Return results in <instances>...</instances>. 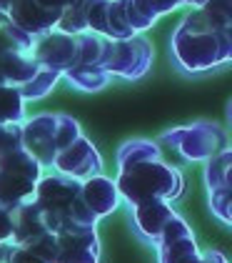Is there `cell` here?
I'll return each instance as SVG.
<instances>
[{
  "label": "cell",
  "mask_w": 232,
  "mask_h": 263,
  "mask_svg": "<svg viewBox=\"0 0 232 263\" xmlns=\"http://www.w3.org/2000/svg\"><path fill=\"white\" fill-rule=\"evenodd\" d=\"M33 201L45 211V221L53 233H60L68 226H97L100 221L82 198V181L58 171L40 178Z\"/></svg>",
  "instance_id": "3957f363"
},
{
  "label": "cell",
  "mask_w": 232,
  "mask_h": 263,
  "mask_svg": "<svg viewBox=\"0 0 232 263\" xmlns=\"http://www.w3.org/2000/svg\"><path fill=\"white\" fill-rule=\"evenodd\" d=\"M108 43H110V38L93 33V30L80 33L77 35V63L80 65H102L105 53H108Z\"/></svg>",
  "instance_id": "ffe728a7"
},
{
  "label": "cell",
  "mask_w": 232,
  "mask_h": 263,
  "mask_svg": "<svg viewBox=\"0 0 232 263\" xmlns=\"http://www.w3.org/2000/svg\"><path fill=\"white\" fill-rule=\"evenodd\" d=\"M70 3H73V0H40V5H45L48 10H55L60 15H62V10H65Z\"/></svg>",
  "instance_id": "f546056e"
},
{
  "label": "cell",
  "mask_w": 232,
  "mask_h": 263,
  "mask_svg": "<svg viewBox=\"0 0 232 263\" xmlns=\"http://www.w3.org/2000/svg\"><path fill=\"white\" fill-rule=\"evenodd\" d=\"M33 55L43 68L65 73L77 63V35L62 33V30H50V33L35 38Z\"/></svg>",
  "instance_id": "7c38bea8"
},
{
  "label": "cell",
  "mask_w": 232,
  "mask_h": 263,
  "mask_svg": "<svg viewBox=\"0 0 232 263\" xmlns=\"http://www.w3.org/2000/svg\"><path fill=\"white\" fill-rule=\"evenodd\" d=\"M80 136V123L68 113H38L23 123V148L30 151L45 168H53L60 151Z\"/></svg>",
  "instance_id": "277c9868"
},
{
  "label": "cell",
  "mask_w": 232,
  "mask_h": 263,
  "mask_svg": "<svg viewBox=\"0 0 232 263\" xmlns=\"http://www.w3.org/2000/svg\"><path fill=\"white\" fill-rule=\"evenodd\" d=\"M205 3H207V0H182V5L190 8V10H193V8H202Z\"/></svg>",
  "instance_id": "1f68e13d"
},
{
  "label": "cell",
  "mask_w": 232,
  "mask_h": 263,
  "mask_svg": "<svg viewBox=\"0 0 232 263\" xmlns=\"http://www.w3.org/2000/svg\"><path fill=\"white\" fill-rule=\"evenodd\" d=\"M155 63V43L140 33L128 41H110L102 68L120 81H140L153 70Z\"/></svg>",
  "instance_id": "52a82bcc"
},
{
  "label": "cell",
  "mask_w": 232,
  "mask_h": 263,
  "mask_svg": "<svg viewBox=\"0 0 232 263\" xmlns=\"http://www.w3.org/2000/svg\"><path fill=\"white\" fill-rule=\"evenodd\" d=\"M102 168H105L102 153L97 151L95 143L82 133L77 141H73L68 148L60 151L50 171H58L62 176H70L77 181H88L97 173H102Z\"/></svg>",
  "instance_id": "ba28073f"
},
{
  "label": "cell",
  "mask_w": 232,
  "mask_h": 263,
  "mask_svg": "<svg viewBox=\"0 0 232 263\" xmlns=\"http://www.w3.org/2000/svg\"><path fill=\"white\" fill-rule=\"evenodd\" d=\"M120 3H122V13H125V18L130 23V28L135 30L137 35L153 30L155 25L160 23V18L150 10V5L145 0H120Z\"/></svg>",
  "instance_id": "603a6c76"
},
{
  "label": "cell",
  "mask_w": 232,
  "mask_h": 263,
  "mask_svg": "<svg viewBox=\"0 0 232 263\" xmlns=\"http://www.w3.org/2000/svg\"><path fill=\"white\" fill-rule=\"evenodd\" d=\"M15 3H20V0H0V10H3V13H8Z\"/></svg>",
  "instance_id": "d6a6232c"
},
{
  "label": "cell",
  "mask_w": 232,
  "mask_h": 263,
  "mask_svg": "<svg viewBox=\"0 0 232 263\" xmlns=\"http://www.w3.org/2000/svg\"><path fill=\"white\" fill-rule=\"evenodd\" d=\"M25 103L20 88L0 81V125H23L28 118Z\"/></svg>",
  "instance_id": "d6986e66"
},
{
  "label": "cell",
  "mask_w": 232,
  "mask_h": 263,
  "mask_svg": "<svg viewBox=\"0 0 232 263\" xmlns=\"http://www.w3.org/2000/svg\"><path fill=\"white\" fill-rule=\"evenodd\" d=\"M23 145V125H0V156Z\"/></svg>",
  "instance_id": "484cf974"
},
{
  "label": "cell",
  "mask_w": 232,
  "mask_h": 263,
  "mask_svg": "<svg viewBox=\"0 0 232 263\" xmlns=\"http://www.w3.org/2000/svg\"><path fill=\"white\" fill-rule=\"evenodd\" d=\"M202 10L213 18V21L227 25L232 21V0H207L202 5Z\"/></svg>",
  "instance_id": "4316f807"
},
{
  "label": "cell",
  "mask_w": 232,
  "mask_h": 263,
  "mask_svg": "<svg viewBox=\"0 0 232 263\" xmlns=\"http://www.w3.org/2000/svg\"><path fill=\"white\" fill-rule=\"evenodd\" d=\"M177 216V211L173 208L170 201H160V198H153V201L137 203V205H130V226L137 233L140 241H145L147 246H157L162 231L167 228V223Z\"/></svg>",
  "instance_id": "8fae6325"
},
{
  "label": "cell",
  "mask_w": 232,
  "mask_h": 263,
  "mask_svg": "<svg viewBox=\"0 0 232 263\" xmlns=\"http://www.w3.org/2000/svg\"><path fill=\"white\" fill-rule=\"evenodd\" d=\"M207 208L222 226L232 228V191H207Z\"/></svg>",
  "instance_id": "cb8c5ba5"
},
{
  "label": "cell",
  "mask_w": 232,
  "mask_h": 263,
  "mask_svg": "<svg viewBox=\"0 0 232 263\" xmlns=\"http://www.w3.org/2000/svg\"><path fill=\"white\" fill-rule=\"evenodd\" d=\"M157 141L175 151L182 161L205 163L230 145V130L217 121H193L162 130Z\"/></svg>",
  "instance_id": "5b68a950"
},
{
  "label": "cell",
  "mask_w": 232,
  "mask_h": 263,
  "mask_svg": "<svg viewBox=\"0 0 232 263\" xmlns=\"http://www.w3.org/2000/svg\"><path fill=\"white\" fill-rule=\"evenodd\" d=\"M13 226H15V243L13 246H30L40 241L45 233H53L45 221V211L35 201L20 203L13 211Z\"/></svg>",
  "instance_id": "9a60e30c"
},
{
  "label": "cell",
  "mask_w": 232,
  "mask_h": 263,
  "mask_svg": "<svg viewBox=\"0 0 232 263\" xmlns=\"http://www.w3.org/2000/svg\"><path fill=\"white\" fill-rule=\"evenodd\" d=\"M5 15L15 23L20 30H25L33 38H40L50 30H58L60 23V13L48 10L45 5H40V0H20Z\"/></svg>",
  "instance_id": "4fadbf2b"
},
{
  "label": "cell",
  "mask_w": 232,
  "mask_h": 263,
  "mask_svg": "<svg viewBox=\"0 0 232 263\" xmlns=\"http://www.w3.org/2000/svg\"><path fill=\"white\" fill-rule=\"evenodd\" d=\"M45 176V165L23 145L0 156V205L13 211L35 198V188Z\"/></svg>",
  "instance_id": "8992f818"
},
{
  "label": "cell",
  "mask_w": 232,
  "mask_h": 263,
  "mask_svg": "<svg viewBox=\"0 0 232 263\" xmlns=\"http://www.w3.org/2000/svg\"><path fill=\"white\" fill-rule=\"evenodd\" d=\"M15 243V226H13V213L0 205V263H8V256Z\"/></svg>",
  "instance_id": "d4e9b609"
},
{
  "label": "cell",
  "mask_w": 232,
  "mask_h": 263,
  "mask_svg": "<svg viewBox=\"0 0 232 263\" xmlns=\"http://www.w3.org/2000/svg\"><path fill=\"white\" fill-rule=\"evenodd\" d=\"M62 81H68V85L80 90V93H100V90H105L115 78H113L102 65H80V63H77L70 70L62 73Z\"/></svg>",
  "instance_id": "e0dca14e"
},
{
  "label": "cell",
  "mask_w": 232,
  "mask_h": 263,
  "mask_svg": "<svg viewBox=\"0 0 232 263\" xmlns=\"http://www.w3.org/2000/svg\"><path fill=\"white\" fill-rule=\"evenodd\" d=\"M147 158H162L160 141H153V138H128V141L120 143V148L115 153L117 168L137 161H147Z\"/></svg>",
  "instance_id": "ac0fdd59"
},
{
  "label": "cell",
  "mask_w": 232,
  "mask_h": 263,
  "mask_svg": "<svg viewBox=\"0 0 232 263\" xmlns=\"http://www.w3.org/2000/svg\"><path fill=\"white\" fill-rule=\"evenodd\" d=\"M60 81H62V73L40 65V70L33 76V81L25 83V85L20 88V93H23L25 101H43V98H48V96L55 90V85H58Z\"/></svg>",
  "instance_id": "7402d4cb"
},
{
  "label": "cell",
  "mask_w": 232,
  "mask_h": 263,
  "mask_svg": "<svg viewBox=\"0 0 232 263\" xmlns=\"http://www.w3.org/2000/svg\"><path fill=\"white\" fill-rule=\"evenodd\" d=\"M222 188H225V191H232V168L227 171V176H225V183H222ZM222 188H220V191H222Z\"/></svg>",
  "instance_id": "836d02e7"
},
{
  "label": "cell",
  "mask_w": 232,
  "mask_h": 263,
  "mask_svg": "<svg viewBox=\"0 0 232 263\" xmlns=\"http://www.w3.org/2000/svg\"><path fill=\"white\" fill-rule=\"evenodd\" d=\"M155 251H157V263H195L202 253L197 246V236H195L193 226L180 213L167 223Z\"/></svg>",
  "instance_id": "9c48e42d"
},
{
  "label": "cell",
  "mask_w": 232,
  "mask_h": 263,
  "mask_svg": "<svg viewBox=\"0 0 232 263\" xmlns=\"http://www.w3.org/2000/svg\"><path fill=\"white\" fill-rule=\"evenodd\" d=\"M170 63L180 76L197 78L232 65V25L213 21L202 8L187 10L167 41Z\"/></svg>",
  "instance_id": "6da1fadb"
},
{
  "label": "cell",
  "mask_w": 232,
  "mask_h": 263,
  "mask_svg": "<svg viewBox=\"0 0 232 263\" xmlns=\"http://www.w3.org/2000/svg\"><path fill=\"white\" fill-rule=\"evenodd\" d=\"M225 121H227V128L232 130V98L227 101V105H225Z\"/></svg>",
  "instance_id": "4dcf8cb0"
},
{
  "label": "cell",
  "mask_w": 232,
  "mask_h": 263,
  "mask_svg": "<svg viewBox=\"0 0 232 263\" xmlns=\"http://www.w3.org/2000/svg\"><path fill=\"white\" fill-rule=\"evenodd\" d=\"M0 81H3V78H0ZM3 83H5V81H3Z\"/></svg>",
  "instance_id": "e575fe53"
},
{
  "label": "cell",
  "mask_w": 232,
  "mask_h": 263,
  "mask_svg": "<svg viewBox=\"0 0 232 263\" xmlns=\"http://www.w3.org/2000/svg\"><path fill=\"white\" fill-rule=\"evenodd\" d=\"M195 263H230V261H227V256H225L222 251L210 248V251H202V253H200V258H197Z\"/></svg>",
  "instance_id": "f1b7e54d"
},
{
  "label": "cell",
  "mask_w": 232,
  "mask_h": 263,
  "mask_svg": "<svg viewBox=\"0 0 232 263\" xmlns=\"http://www.w3.org/2000/svg\"><path fill=\"white\" fill-rule=\"evenodd\" d=\"M82 198H85L88 208L95 213L97 218L113 216L120 208V203H122L117 181L115 178H108L105 173H97L93 178L82 181Z\"/></svg>",
  "instance_id": "5bb4252c"
},
{
  "label": "cell",
  "mask_w": 232,
  "mask_h": 263,
  "mask_svg": "<svg viewBox=\"0 0 232 263\" xmlns=\"http://www.w3.org/2000/svg\"><path fill=\"white\" fill-rule=\"evenodd\" d=\"M145 3L150 5V10H153L157 18L173 15V13H177L182 8V0H145Z\"/></svg>",
  "instance_id": "83f0119b"
},
{
  "label": "cell",
  "mask_w": 232,
  "mask_h": 263,
  "mask_svg": "<svg viewBox=\"0 0 232 263\" xmlns=\"http://www.w3.org/2000/svg\"><path fill=\"white\" fill-rule=\"evenodd\" d=\"M40 70L33 50H3L0 53V78L15 88H23Z\"/></svg>",
  "instance_id": "2e32d148"
},
{
  "label": "cell",
  "mask_w": 232,
  "mask_h": 263,
  "mask_svg": "<svg viewBox=\"0 0 232 263\" xmlns=\"http://www.w3.org/2000/svg\"><path fill=\"white\" fill-rule=\"evenodd\" d=\"M115 181L120 196L128 205H137L153 198L175 203L185 196L187 188L182 171L165 158H147V161L122 165L117 168Z\"/></svg>",
  "instance_id": "7a4b0ae2"
},
{
  "label": "cell",
  "mask_w": 232,
  "mask_h": 263,
  "mask_svg": "<svg viewBox=\"0 0 232 263\" xmlns=\"http://www.w3.org/2000/svg\"><path fill=\"white\" fill-rule=\"evenodd\" d=\"M95 3L97 0H73V3L62 10V15H60L58 30L70 33V35L85 33V30H88V15H90V10H93Z\"/></svg>",
  "instance_id": "44dd1931"
},
{
  "label": "cell",
  "mask_w": 232,
  "mask_h": 263,
  "mask_svg": "<svg viewBox=\"0 0 232 263\" xmlns=\"http://www.w3.org/2000/svg\"><path fill=\"white\" fill-rule=\"evenodd\" d=\"M55 236V263H100V236L95 226H68Z\"/></svg>",
  "instance_id": "30bf717a"
}]
</instances>
